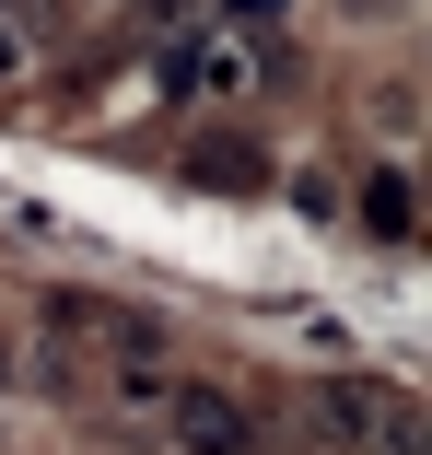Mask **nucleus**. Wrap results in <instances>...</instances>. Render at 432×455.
Returning <instances> with one entry per match:
<instances>
[{"label":"nucleus","mask_w":432,"mask_h":455,"mask_svg":"<svg viewBox=\"0 0 432 455\" xmlns=\"http://www.w3.org/2000/svg\"><path fill=\"white\" fill-rule=\"evenodd\" d=\"M363 234H374V245H409V234H420V175H409V164L363 188Z\"/></svg>","instance_id":"nucleus-2"},{"label":"nucleus","mask_w":432,"mask_h":455,"mask_svg":"<svg viewBox=\"0 0 432 455\" xmlns=\"http://www.w3.org/2000/svg\"><path fill=\"white\" fill-rule=\"evenodd\" d=\"M351 12H386V0H351Z\"/></svg>","instance_id":"nucleus-5"},{"label":"nucleus","mask_w":432,"mask_h":455,"mask_svg":"<svg viewBox=\"0 0 432 455\" xmlns=\"http://www.w3.org/2000/svg\"><path fill=\"white\" fill-rule=\"evenodd\" d=\"M164 420H176L188 455H257V409L222 386H164Z\"/></svg>","instance_id":"nucleus-1"},{"label":"nucleus","mask_w":432,"mask_h":455,"mask_svg":"<svg viewBox=\"0 0 432 455\" xmlns=\"http://www.w3.org/2000/svg\"><path fill=\"white\" fill-rule=\"evenodd\" d=\"M24 59H36V24H24V12H0V82H12Z\"/></svg>","instance_id":"nucleus-4"},{"label":"nucleus","mask_w":432,"mask_h":455,"mask_svg":"<svg viewBox=\"0 0 432 455\" xmlns=\"http://www.w3.org/2000/svg\"><path fill=\"white\" fill-rule=\"evenodd\" d=\"M188 175H199V188H257V140H199Z\"/></svg>","instance_id":"nucleus-3"}]
</instances>
